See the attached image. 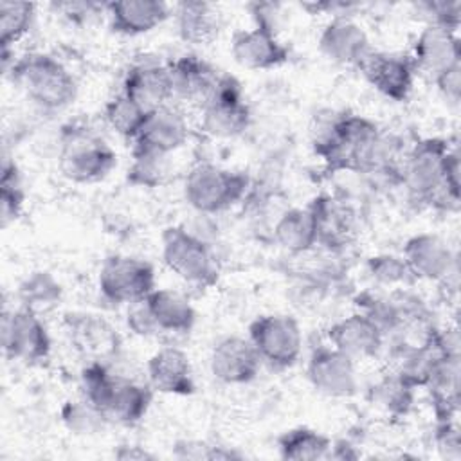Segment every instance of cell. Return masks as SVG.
I'll list each match as a JSON object with an SVG mask.
<instances>
[{
  "mask_svg": "<svg viewBox=\"0 0 461 461\" xmlns=\"http://www.w3.org/2000/svg\"><path fill=\"white\" fill-rule=\"evenodd\" d=\"M317 229V245L328 249H342L349 243L355 232V218L346 202L319 194L308 203Z\"/></svg>",
  "mask_w": 461,
  "mask_h": 461,
  "instance_id": "d4e9b609",
  "label": "cell"
},
{
  "mask_svg": "<svg viewBox=\"0 0 461 461\" xmlns=\"http://www.w3.org/2000/svg\"><path fill=\"white\" fill-rule=\"evenodd\" d=\"M110 29L122 36H139L162 25L173 9L160 0H117L106 2Z\"/></svg>",
  "mask_w": 461,
  "mask_h": 461,
  "instance_id": "603a6c76",
  "label": "cell"
},
{
  "mask_svg": "<svg viewBox=\"0 0 461 461\" xmlns=\"http://www.w3.org/2000/svg\"><path fill=\"white\" fill-rule=\"evenodd\" d=\"M454 140L425 137L412 144L400 166V180L414 202L439 211H456L459 202L445 189V162Z\"/></svg>",
  "mask_w": 461,
  "mask_h": 461,
  "instance_id": "7a4b0ae2",
  "label": "cell"
},
{
  "mask_svg": "<svg viewBox=\"0 0 461 461\" xmlns=\"http://www.w3.org/2000/svg\"><path fill=\"white\" fill-rule=\"evenodd\" d=\"M200 126L214 139H234L250 126L252 113L234 76L220 74L214 88L200 104Z\"/></svg>",
  "mask_w": 461,
  "mask_h": 461,
  "instance_id": "52a82bcc",
  "label": "cell"
},
{
  "mask_svg": "<svg viewBox=\"0 0 461 461\" xmlns=\"http://www.w3.org/2000/svg\"><path fill=\"white\" fill-rule=\"evenodd\" d=\"M126 324H128L130 331L139 335V337H155V335H158V330L155 326V321H153L144 299L128 304Z\"/></svg>",
  "mask_w": 461,
  "mask_h": 461,
  "instance_id": "b9f144b4",
  "label": "cell"
},
{
  "mask_svg": "<svg viewBox=\"0 0 461 461\" xmlns=\"http://www.w3.org/2000/svg\"><path fill=\"white\" fill-rule=\"evenodd\" d=\"M121 92L146 112L169 104L173 101V86L167 65L149 61L131 65L124 74Z\"/></svg>",
  "mask_w": 461,
  "mask_h": 461,
  "instance_id": "44dd1931",
  "label": "cell"
},
{
  "mask_svg": "<svg viewBox=\"0 0 461 461\" xmlns=\"http://www.w3.org/2000/svg\"><path fill=\"white\" fill-rule=\"evenodd\" d=\"M411 59L416 70L427 72L430 77L461 63V43L457 32L425 23L412 43Z\"/></svg>",
  "mask_w": 461,
  "mask_h": 461,
  "instance_id": "ffe728a7",
  "label": "cell"
},
{
  "mask_svg": "<svg viewBox=\"0 0 461 461\" xmlns=\"http://www.w3.org/2000/svg\"><path fill=\"white\" fill-rule=\"evenodd\" d=\"M56 13H59L63 18H67L72 23H85L101 11H104L106 4L99 2H58L52 4Z\"/></svg>",
  "mask_w": 461,
  "mask_h": 461,
  "instance_id": "7bdbcfd3",
  "label": "cell"
},
{
  "mask_svg": "<svg viewBox=\"0 0 461 461\" xmlns=\"http://www.w3.org/2000/svg\"><path fill=\"white\" fill-rule=\"evenodd\" d=\"M250 185L249 175L212 162L194 164L184 178V200L200 214H216L243 200Z\"/></svg>",
  "mask_w": 461,
  "mask_h": 461,
  "instance_id": "5b68a950",
  "label": "cell"
},
{
  "mask_svg": "<svg viewBox=\"0 0 461 461\" xmlns=\"http://www.w3.org/2000/svg\"><path fill=\"white\" fill-rule=\"evenodd\" d=\"M189 139L185 115L171 104L155 108L148 113L139 135L133 140L135 151L167 157L180 149Z\"/></svg>",
  "mask_w": 461,
  "mask_h": 461,
  "instance_id": "5bb4252c",
  "label": "cell"
},
{
  "mask_svg": "<svg viewBox=\"0 0 461 461\" xmlns=\"http://www.w3.org/2000/svg\"><path fill=\"white\" fill-rule=\"evenodd\" d=\"M321 54L337 65L357 67L373 49L364 27L351 14H337L319 34Z\"/></svg>",
  "mask_w": 461,
  "mask_h": 461,
  "instance_id": "2e32d148",
  "label": "cell"
},
{
  "mask_svg": "<svg viewBox=\"0 0 461 461\" xmlns=\"http://www.w3.org/2000/svg\"><path fill=\"white\" fill-rule=\"evenodd\" d=\"M249 340L261 362L272 369H288L297 364L303 351V331L288 313H265L249 324Z\"/></svg>",
  "mask_w": 461,
  "mask_h": 461,
  "instance_id": "ba28073f",
  "label": "cell"
},
{
  "mask_svg": "<svg viewBox=\"0 0 461 461\" xmlns=\"http://www.w3.org/2000/svg\"><path fill=\"white\" fill-rule=\"evenodd\" d=\"M2 349L9 360L40 364L49 358L52 340L40 313L23 306L2 313Z\"/></svg>",
  "mask_w": 461,
  "mask_h": 461,
  "instance_id": "30bf717a",
  "label": "cell"
},
{
  "mask_svg": "<svg viewBox=\"0 0 461 461\" xmlns=\"http://www.w3.org/2000/svg\"><path fill=\"white\" fill-rule=\"evenodd\" d=\"M164 265L182 281L211 288L220 277L216 256L209 243L182 225H169L160 234Z\"/></svg>",
  "mask_w": 461,
  "mask_h": 461,
  "instance_id": "8992f818",
  "label": "cell"
},
{
  "mask_svg": "<svg viewBox=\"0 0 461 461\" xmlns=\"http://www.w3.org/2000/svg\"><path fill=\"white\" fill-rule=\"evenodd\" d=\"M146 375L149 387L162 394L191 396L196 391L191 360L176 346L157 349L146 362Z\"/></svg>",
  "mask_w": 461,
  "mask_h": 461,
  "instance_id": "ac0fdd59",
  "label": "cell"
},
{
  "mask_svg": "<svg viewBox=\"0 0 461 461\" xmlns=\"http://www.w3.org/2000/svg\"><path fill=\"white\" fill-rule=\"evenodd\" d=\"M131 164L128 167L126 180L135 187H158L166 178V158L160 155H151L144 151H131Z\"/></svg>",
  "mask_w": 461,
  "mask_h": 461,
  "instance_id": "ab89813d",
  "label": "cell"
},
{
  "mask_svg": "<svg viewBox=\"0 0 461 461\" xmlns=\"http://www.w3.org/2000/svg\"><path fill=\"white\" fill-rule=\"evenodd\" d=\"M149 112H146L142 106H139L135 101L126 97L122 92L112 97L104 104V121L106 124L122 139L135 140L139 135L146 117Z\"/></svg>",
  "mask_w": 461,
  "mask_h": 461,
  "instance_id": "d590c367",
  "label": "cell"
},
{
  "mask_svg": "<svg viewBox=\"0 0 461 461\" xmlns=\"http://www.w3.org/2000/svg\"><path fill=\"white\" fill-rule=\"evenodd\" d=\"M432 79L445 101H448L450 104L459 103V99H461V63H457L450 68H445Z\"/></svg>",
  "mask_w": 461,
  "mask_h": 461,
  "instance_id": "ee69618b",
  "label": "cell"
},
{
  "mask_svg": "<svg viewBox=\"0 0 461 461\" xmlns=\"http://www.w3.org/2000/svg\"><path fill=\"white\" fill-rule=\"evenodd\" d=\"M384 333L360 312L333 322L328 330V344L357 360L375 358L384 348Z\"/></svg>",
  "mask_w": 461,
  "mask_h": 461,
  "instance_id": "7402d4cb",
  "label": "cell"
},
{
  "mask_svg": "<svg viewBox=\"0 0 461 461\" xmlns=\"http://www.w3.org/2000/svg\"><path fill=\"white\" fill-rule=\"evenodd\" d=\"M427 23L445 27L448 31L459 29L461 23V2L459 0H427L418 4Z\"/></svg>",
  "mask_w": 461,
  "mask_h": 461,
  "instance_id": "60d3db41",
  "label": "cell"
},
{
  "mask_svg": "<svg viewBox=\"0 0 461 461\" xmlns=\"http://www.w3.org/2000/svg\"><path fill=\"white\" fill-rule=\"evenodd\" d=\"M357 68L378 94L394 103H405L411 97L418 72L411 56L375 49L360 59Z\"/></svg>",
  "mask_w": 461,
  "mask_h": 461,
  "instance_id": "8fae6325",
  "label": "cell"
},
{
  "mask_svg": "<svg viewBox=\"0 0 461 461\" xmlns=\"http://www.w3.org/2000/svg\"><path fill=\"white\" fill-rule=\"evenodd\" d=\"M315 155L326 169L375 173L393 169L394 149L380 126L358 113H331L317 124L312 140Z\"/></svg>",
  "mask_w": 461,
  "mask_h": 461,
  "instance_id": "6da1fadb",
  "label": "cell"
},
{
  "mask_svg": "<svg viewBox=\"0 0 461 461\" xmlns=\"http://www.w3.org/2000/svg\"><path fill=\"white\" fill-rule=\"evenodd\" d=\"M59 418L65 429L76 436L97 434L108 423V418L92 407L85 398L65 402L59 411Z\"/></svg>",
  "mask_w": 461,
  "mask_h": 461,
  "instance_id": "74e56055",
  "label": "cell"
},
{
  "mask_svg": "<svg viewBox=\"0 0 461 461\" xmlns=\"http://www.w3.org/2000/svg\"><path fill=\"white\" fill-rule=\"evenodd\" d=\"M36 16V5L32 2L2 0L0 2V58L4 70L9 65V56L14 45L23 40Z\"/></svg>",
  "mask_w": 461,
  "mask_h": 461,
  "instance_id": "4dcf8cb0",
  "label": "cell"
},
{
  "mask_svg": "<svg viewBox=\"0 0 461 461\" xmlns=\"http://www.w3.org/2000/svg\"><path fill=\"white\" fill-rule=\"evenodd\" d=\"M67 335L72 346L90 360H106L117 355L121 337L103 317L94 313H68L65 317Z\"/></svg>",
  "mask_w": 461,
  "mask_h": 461,
  "instance_id": "d6986e66",
  "label": "cell"
},
{
  "mask_svg": "<svg viewBox=\"0 0 461 461\" xmlns=\"http://www.w3.org/2000/svg\"><path fill=\"white\" fill-rule=\"evenodd\" d=\"M416 385L391 369L373 385V402L393 416H405L414 402Z\"/></svg>",
  "mask_w": 461,
  "mask_h": 461,
  "instance_id": "d6a6232c",
  "label": "cell"
},
{
  "mask_svg": "<svg viewBox=\"0 0 461 461\" xmlns=\"http://www.w3.org/2000/svg\"><path fill=\"white\" fill-rule=\"evenodd\" d=\"M25 203V193L20 182V173L9 157H4L0 176V220L2 227H7L20 218Z\"/></svg>",
  "mask_w": 461,
  "mask_h": 461,
  "instance_id": "8d00e7d4",
  "label": "cell"
},
{
  "mask_svg": "<svg viewBox=\"0 0 461 461\" xmlns=\"http://www.w3.org/2000/svg\"><path fill=\"white\" fill-rule=\"evenodd\" d=\"M113 454L117 459H122V461L155 459V456L149 450H146L144 447H139V445H121Z\"/></svg>",
  "mask_w": 461,
  "mask_h": 461,
  "instance_id": "bcb514c9",
  "label": "cell"
},
{
  "mask_svg": "<svg viewBox=\"0 0 461 461\" xmlns=\"http://www.w3.org/2000/svg\"><path fill=\"white\" fill-rule=\"evenodd\" d=\"M144 301L158 333L182 335L193 330L196 310L184 294L171 288H155Z\"/></svg>",
  "mask_w": 461,
  "mask_h": 461,
  "instance_id": "4316f807",
  "label": "cell"
},
{
  "mask_svg": "<svg viewBox=\"0 0 461 461\" xmlns=\"http://www.w3.org/2000/svg\"><path fill=\"white\" fill-rule=\"evenodd\" d=\"M357 312L366 315L384 337L396 335L409 317V303L375 292H362L355 299Z\"/></svg>",
  "mask_w": 461,
  "mask_h": 461,
  "instance_id": "f546056e",
  "label": "cell"
},
{
  "mask_svg": "<svg viewBox=\"0 0 461 461\" xmlns=\"http://www.w3.org/2000/svg\"><path fill=\"white\" fill-rule=\"evenodd\" d=\"M173 16L180 40L191 45H211L221 31L220 11L209 2H178Z\"/></svg>",
  "mask_w": 461,
  "mask_h": 461,
  "instance_id": "484cf974",
  "label": "cell"
},
{
  "mask_svg": "<svg viewBox=\"0 0 461 461\" xmlns=\"http://www.w3.org/2000/svg\"><path fill=\"white\" fill-rule=\"evenodd\" d=\"M279 7H281L279 4H272V2H254V4H249V11L252 14L254 25L277 32Z\"/></svg>",
  "mask_w": 461,
  "mask_h": 461,
  "instance_id": "f6af8a7d",
  "label": "cell"
},
{
  "mask_svg": "<svg viewBox=\"0 0 461 461\" xmlns=\"http://www.w3.org/2000/svg\"><path fill=\"white\" fill-rule=\"evenodd\" d=\"M328 457H333V459H357L358 452L349 443L339 441V443H331Z\"/></svg>",
  "mask_w": 461,
  "mask_h": 461,
  "instance_id": "7dc6e473",
  "label": "cell"
},
{
  "mask_svg": "<svg viewBox=\"0 0 461 461\" xmlns=\"http://www.w3.org/2000/svg\"><path fill=\"white\" fill-rule=\"evenodd\" d=\"M115 378L104 362L101 360H88L79 373V387L81 398H85L92 407L101 411L106 416L112 393L115 387ZM110 421V420H108Z\"/></svg>",
  "mask_w": 461,
  "mask_h": 461,
  "instance_id": "e575fe53",
  "label": "cell"
},
{
  "mask_svg": "<svg viewBox=\"0 0 461 461\" xmlns=\"http://www.w3.org/2000/svg\"><path fill=\"white\" fill-rule=\"evenodd\" d=\"M230 52L234 61L249 70L277 68L290 59V49L277 32L256 25L232 36Z\"/></svg>",
  "mask_w": 461,
  "mask_h": 461,
  "instance_id": "e0dca14e",
  "label": "cell"
},
{
  "mask_svg": "<svg viewBox=\"0 0 461 461\" xmlns=\"http://www.w3.org/2000/svg\"><path fill=\"white\" fill-rule=\"evenodd\" d=\"M331 448V439L310 427H294L277 438V452L281 459L290 461H317L326 459Z\"/></svg>",
  "mask_w": 461,
  "mask_h": 461,
  "instance_id": "1f68e13d",
  "label": "cell"
},
{
  "mask_svg": "<svg viewBox=\"0 0 461 461\" xmlns=\"http://www.w3.org/2000/svg\"><path fill=\"white\" fill-rule=\"evenodd\" d=\"M276 243L290 254H306L317 247V229L310 207L285 211L274 225Z\"/></svg>",
  "mask_w": 461,
  "mask_h": 461,
  "instance_id": "f1b7e54d",
  "label": "cell"
},
{
  "mask_svg": "<svg viewBox=\"0 0 461 461\" xmlns=\"http://www.w3.org/2000/svg\"><path fill=\"white\" fill-rule=\"evenodd\" d=\"M61 285L52 274L43 270L32 272L18 286L20 306L34 313L47 312L58 304V301L61 299Z\"/></svg>",
  "mask_w": 461,
  "mask_h": 461,
  "instance_id": "836d02e7",
  "label": "cell"
},
{
  "mask_svg": "<svg viewBox=\"0 0 461 461\" xmlns=\"http://www.w3.org/2000/svg\"><path fill=\"white\" fill-rule=\"evenodd\" d=\"M151 402L153 389L149 384H139L117 375L106 418L121 425H135L148 414Z\"/></svg>",
  "mask_w": 461,
  "mask_h": 461,
  "instance_id": "83f0119b",
  "label": "cell"
},
{
  "mask_svg": "<svg viewBox=\"0 0 461 461\" xmlns=\"http://www.w3.org/2000/svg\"><path fill=\"white\" fill-rule=\"evenodd\" d=\"M13 83L38 108L58 112L70 106L77 95V81L54 56L29 52L11 61Z\"/></svg>",
  "mask_w": 461,
  "mask_h": 461,
  "instance_id": "3957f363",
  "label": "cell"
},
{
  "mask_svg": "<svg viewBox=\"0 0 461 461\" xmlns=\"http://www.w3.org/2000/svg\"><path fill=\"white\" fill-rule=\"evenodd\" d=\"M117 166V153L94 130L65 124L59 133L58 167L74 184H94L106 178Z\"/></svg>",
  "mask_w": 461,
  "mask_h": 461,
  "instance_id": "277c9868",
  "label": "cell"
},
{
  "mask_svg": "<svg viewBox=\"0 0 461 461\" xmlns=\"http://www.w3.org/2000/svg\"><path fill=\"white\" fill-rule=\"evenodd\" d=\"M97 288L103 299L113 304H131L146 299L155 286L151 263L126 254L108 256L97 274Z\"/></svg>",
  "mask_w": 461,
  "mask_h": 461,
  "instance_id": "9c48e42d",
  "label": "cell"
},
{
  "mask_svg": "<svg viewBox=\"0 0 461 461\" xmlns=\"http://www.w3.org/2000/svg\"><path fill=\"white\" fill-rule=\"evenodd\" d=\"M306 376L317 393L330 398H349L358 387L355 360L331 344L317 346L310 353Z\"/></svg>",
  "mask_w": 461,
  "mask_h": 461,
  "instance_id": "7c38bea8",
  "label": "cell"
},
{
  "mask_svg": "<svg viewBox=\"0 0 461 461\" xmlns=\"http://www.w3.org/2000/svg\"><path fill=\"white\" fill-rule=\"evenodd\" d=\"M366 268L373 277V281L382 286L403 288V286H411L416 281V277L409 270L403 258L396 254L371 256L366 263Z\"/></svg>",
  "mask_w": 461,
  "mask_h": 461,
  "instance_id": "f35d334b",
  "label": "cell"
},
{
  "mask_svg": "<svg viewBox=\"0 0 461 461\" xmlns=\"http://www.w3.org/2000/svg\"><path fill=\"white\" fill-rule=\"evenodd\" d=\"M261 358L249 339L229 335L220 339L209 355L211 375L227 385H245L258 378Z\"/></svg>",
  "mask_w": 461,
  "mask_h": 461,
  "instance_id": "4fadbf2b",
  "label": "cell"
},
{
  "mask_svg": "<svg viewBox=\"0 0 461 461\" xmlns=\"http://www.w3.org/2000/svg\"><path fill=\"white\" fill-rule=\"evenodd\" d=\"M173 99L202 104L214 88L220 72L196 54H182L167 63Z\"/></svg>",
  "mask_w": 461,
  "mask_h": 461,
  "instance_id": "cb8c5ba5",
  "label": "cell"
},
{
  "mask_svg": "<svg viewBox=\"0 0 461 461\" xmlns=\"http://www.w3.org/2000/svg\"><path fill=\"white\" fill-rule=\"evenodd\" d=\"M400 256L416 281H445L456 270V254L441 236L432 232L407 238Z\"/></svg>",
  "mask_w": 461,
  "mask_h": 461,
  "instance_id": "9a60e30c",
  "label": "cell"
}]
</instances>
